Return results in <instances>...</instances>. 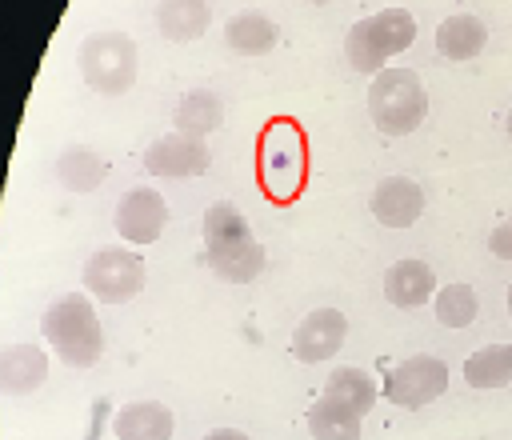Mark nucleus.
I'll return each instance as SVG.
<instances>
[{
    "instance_id": "1",
    "label": "nucleus",
    "mask_w": 512,
    "mask_h": 440,
    "mask_svg": "<svg viewBox=\"0 0 512 440\" xmlns=\"http://www.w3.org/2000/svg\"><path fill=\"white\" fill-rule=\"evenodd\" d=\"M204 256L208 268L228 284H248L264 272V248L232 200H216L204 212Z\"/></svg>"
},
{
    "instance_id": "2",
    "label": "nucleus",
    "mask_w": 512,
    "mask_h": 440,
    "mask_svg": "<svg viewBox=\"0 0 512 440\" xmlns=\"http://www.w3.org/2000/svg\"><path fill=\"white\" fill-rule=\"evenodd\" d=\"M40 332H44L48 348H56V356L68 368H92L100 360V352H104V328H100V316H96L88 292L60 296L44 312Z\"/></svg>"
},
{
    "instance_id": "3",
    "label": "nucleus",
    "mask_w": 512,
    "mask_h": 440,
    "mask_svg": "<svg viewBox=\"0 0 512 440\" xmlns=\"http://www.w3.org/2000/svg\"><path fill=\"white\" fill-rule=\"evenodd\" d=\"M368 116L384 136H408L428 116V92L412 68H380L368 84Z\"/></svg>"
},
{
    "instance_id": "4",
    "label": "nucleus",
    "mask_w": 512,
    "mask_h": 440,
    "mask_svg": "<svg viewBox=\"0 0 512 440\" xmlns=\"http://www.w3.org/2000/svg\"><path fill=\"white\" fill-rule=\"evenodd\" d=\"M416 40V20L408 8H380L364 20H356L344 36V60L352 64V72H368L376 76L384 68L388 56L404 52Z\"/></svg>"
},
{
    "instance_id": "5",
    "label": "nucleus",
    "mask_w": 512,
    "mask_h": 440,
    "mask_svg": "<svg viewBox=\"0 0 512 440\" xmlns=\"http://www.w3.org/2000/svg\"><path fill=\"white\" fill-rule=\"evenodd\" d=\"M76 64H80V76H84V84L92 92H100V96H124L136 84L140 48H136V40L128 32L104 28V32L84 36V44L76 52Z\"/></svg>"
},
{
    "instance_id": "6",
    "label": "nucleus",
    "mask_w": 512,
    "mask_h": 440,
    "mask_svg": "<svg viewBox=\"0 0 512 440\" xmlns=\"http://www.w3.org/2000/svg\"><path fill=\"white\" fill-rule=\"evenodd\" d=\"M260 176L272 200H292L308 176V144L296 120H272L260 136Z\"/></svg>"
},
{
    "instance_id": "7",
    "label": "nucleus",
    "mask_w": 512,
    "mask_h": 440,
    "mask_svg": "<svg viewBox=\"0 0 512 440\" xmlns=\"http://www.w3.org/2000/svg\"><path fill=\"white\" fill-rule=\"evenodd\" d=\"M84 288L100 304H124V300L140 296V288H144V260L116 244L96 248L84 264Z\"/></svg>"
},
{
    "instance_id": "8",
    "label": "nucleus",
    "mask_w": 512,
    "mask_h": 440,
    "mask_svg": "<svg viewBox=\"0 0 512 440\" xmlns=\"http://www.w3.org/2000/svg\"><path fill=\"white\" fill-rule=\"evenodd\" d=\"M444 388H448V364L432 352H416L384 376V400H392L396 408H424L436 396H444Z\"/></svg>"
},
{
    "instance_id": "9",
    "label": "nucleus",
    "mask_w": 512,
    "mask_h": 440,
    "mask_svg": "<svg viewBox=\"0 0 512 440\" xmlns=\"http://www.w3.org/2000/svg\"><path fill=\"white\" fill-rule=\"evenodd\" d=\"M212 164V152L200 136H184V132H164L160 140L148 144L144 152V168L152 176H164V180H188V176H204Z\"/></svg>"
},
{
    "instance_id": "10",
    "label": "nucleus",
    "mask_w": 512,
    "mask_h": 440,
    "mask_svg": "<svg viewBox=\"0 0 512 440\" xmlns=\"http://www.w3.org/2000/svg\"><path fill=\"white\" fill-rule=\"evenodd\" d=\"M344 336H348V316L340 308H316V312H308L296 324V332H292V356L300 364L332 360L344 348Z\"/></svg>"
},
{
    "instance_id": "11",
    "label": "nucleus",
    "mask_w": 512,
    "mask_h": 440,
    "mask_svg": "<svg viewBox=\"0 0 512 440\" xmlns=\"http://www.w3.org/2000/svg\"><path fill=\"white\" fill-rule=\"evenodd\" d=\"M116 232L128 244H152L168 224V204L156 188H128L116 200Z\"/></svg>"
},
{
    "instance_id": "12",
    "label": "nucleus",
    "mask_w": 512,
    "mask_h": 440,
    "mask_svg": "<svg viewBox=\"0 0 512 440\" xmlns=\"http://www.w3.org/2000/svg\"><path fill=\"white\" fill-rule=\"evenodd\" d=\"M372 216L384 224V228H408L420 220L424 212V188L408 176H384L376 188H372V200H368Z\"/></svg>"
},
{
    "instance_id": "13",
    "label": "nucleus",
    "mask_w": 512,
    "mask_h": 440,
    "mask_svg": "<svg viewBox=\"0 0 512 440\" xmlns=\"http://www.w3.org/2000/svg\"><path fill=\"white\" fill-rule=\"evenodd\" d=\"M48 380V356L32 344H12L0 352V392L4 396H28Z\"/></svg>"
},
{
    "instance_id": "14",
    "label": "nucleus",
    "mask_w": 512,
    "mask_h": 440,
    "mask_svg": "<svg viewBox=\"0 0 512 440\" xmlns=\"http://www.w3.org/2000/svg\"><path fill=\"white\" fill-rule=\"evenodd\" d=\"M176 428V416L168 404L160 400H136V404H124L112 420V432L116 440H168Z\"/></svg>"
},
{
    "instance_id": "15",
    "label": "nucleus",
    "mask_w": 512,
    "mask_h": 440,
    "mask_svg": "<svg viewBox=\"0 0 512 440\" xmlns=\"http://www.w3.org/2000/svg\"><path fill=\"white\" fill-rule=\"evenodd\" d=\"M436 292V272L424 260H396L384 272V296L396 308H420Z\"/></svg>"
},
{
    "instance_id": "16",
    "label": "nucleus",
    "mask_w": 512,
    "mask_h": 440,
    "mask_svg": "<svg viewBox=\"0 0 512 440\" xmlns=\"http://www.w3.org/2000/svg\"><path fill=\"white\" fill-rule=\"evenodd\" d=\"M212 8L208 0H160L156 4V28L172 44H192L208 32Z\"/></svg>"
},
{
    "instance_id": "17",
    "label": "nucleus",
    "mask_w": 512,
    "mask_h": 440,
    "mask_svg": "<svg viewBox=\"0 0 512 440\" xmlns=\"http://www.w3.org/2000/svg\"><path fill=\"white\" fill-rule=\"evenodd\" d=\"M280 40V28L272 16L248 8V12H236L228 24H224V44L236 52V56H264L272 52Z\"/></svg>"
},
{
    "instance_id": "18",
    "label": "nucleus",
    "mask_w": 512,
    "mask_h": 440,
    "mask_svg": "<svg viewBox=\"0 0 512 440\" xmlns=\"http://www.w3.org/2000/svg\"><path fill=\"white\" fill-rule=\"evenodd\" d=\"M484 44H488V28L480 16L456 12V16L440 20V28H436V52L444 60H472Z\"/></svg>"
},
{
    "instance_id": "19",
    "label": "nucleus",
    "mask_w": 512,
    "mask_h": 440,
    "mask_svg": "<svg viewBox=\"0 0 512 440\" xmlns=\"http://www.w3.org/2000/svg\"><path fill=\"white\" fill-rule=\"evenodd\" d=\"M56 176L68 192H96L108 176V160L96 152V148H84V144H72L60 152L56 160Z\"/></svg>"
},
{
    "instance_id": "20",
    "label": "nucleus",
    "mask_w": 512,
    "mask_h": 440,
    "mask_svg": "<svg viewBox=\"0 0 512 440\" xmlns=\"http://www.w3.org/2000/svg\"><path fill=\"white\" fill-rule=\"evenodd\" d=\"M220 120H224V108H220L216 92H208V88H192V92L176 104V116H172L176 132H184V136H200V140H204L208 132H216Z\"/></svg>"
},
{
    "instance_id": "21",
    "label": "nucleus",
    "mask_w": 512,
    "mask_h": 440,
    "mask_svg": "<svg viewBox=\"0 0 512 440\" xmlns=\"http://www.w3.org/2000/svg\"><path fill=\"white\" fill-rule=\"evenodd\" d=\"M360 412L320 396L312 408H308V436L312 440H360Z\"/></svg>"
},
{
    "instance_id": "22",
    "label": "nucleus",
    "mask_w": 512,
    "mask_h": 440,
    "mask_svg": "<svg viewBox=\"0 0 512 440\" xmlns=\"http://www.w3.org/2000/svg\"><path fill=\"white\" fill-rule=\"evenodd\" d=\"M324 396L364 416V412H372V404H376V380H372L364 368H352V364H344V368H336V372L328 376V384H324Z\"/></svg>"
},
{
    "instance_id": "23",
    "label": "nucleus",
    "mask_w": 512,
    "mask_h": 440,
    "mask_svg": "<svg viewBox=\"0 0 512 440\" xmlns=\"http://www.w3.org/2000/svg\"><path fill=\"white\" fill-rule=\"evenodd\" d=\"M464 380L472 388H504V384H512V344L476 348L464 360Z\"/></svg>"
},
{
    "instance_id": "24",
    "label": "nucleus",
    "mask_w": 512,
    "mask_h": 440,
    "mask_svg": "<svg viewBox=\"0 0 512 440\" xmlns=\"http://www.w3.org/2000/svg\"><path fill=\"white\" fill-rule=\"evenodd\" d=\"M432 312L444 328H468L476 320V292L472 284H440L432 292Z\"/></svg>"
},
{
    "instance_id": "25",
    "label": "nucleus",
    "mask_w": 512,
    "mask_h": 440,
    "mask_svg": "<svg viewBox=\"0 0 512 440\" xmlns=\"http://www.w3.org/2000/svg\"><path fill=\"white\" fill-rule=\"evenodd\" d=\"M488 248H492V256H500V260H512V224H500V228H492V236H488Z\"/></svg>"
},
{
    "instance_id": "26",
    "label": "nucleus",
    "mask_w": 512,
    "mask_h": 440,
    "mask_svg": "<svg viewBox=\"0 0 512 440\" xmlns=\"http://www.w3.org/2000/svg\"><path fill=\"white\" fill-rule=\"evenodd\" d=\"M204 440H252L248 432H240V428H212Z\"/></svg>"
},
{
    "instance_id": "27",
    "label": "nucleus",
    "mask_w": 512,
    "mask_h": 440,
    "mask_svg": "<svg viewBox=\"0 0 512 440\" xmlns=\"http://www.w3.org/2000/svg\"><path fill=\"white\" fill-rule=\"evenodd\" d=\"M508 136H512V112H508Z\"/></svg>"
},
{
    "instance_id": "28",
    "label": "nucleus",
    "mask_w": 512,
    "mask_h": 440,
    "mask_svg": "<svg viewBox=\"0 0 512 440\" xmlns=\"http://www.w3.org/2000/svg\"><path fill=\"white\" fill-rule=\"evenodd\" d=\"M312 4H328V0H312Z\"/></svg>"
},
{
    "instance_id": "29",
    "label": "nucleus",
    "mask_w": 512,
    "mask_h": 440,
    "mask_svg": "<svg viewBox=\"0 0 512 440\" xmlns=\"http://www.w3.org/2000/svg\"><path fill=\"white\" fill-rule=\"evenodd\" d=\"M508 308H512V292H508Z\"/></svg>"
}]
</instances>
